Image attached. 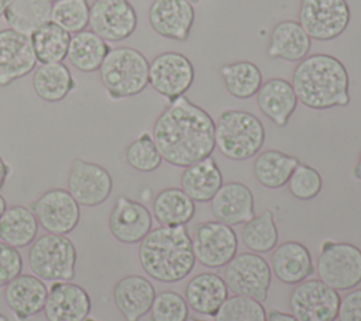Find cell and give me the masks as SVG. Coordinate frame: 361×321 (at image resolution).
<instances>
[{"label":"cell","instance_id":"obj_31","mask_svg":"<svg viewBox=\"0 0 361 321\" xmlns=\"http://www.w3.org/2000/svg\"><path fill=\"white\" fill-rule=\"evenodd\" d=\"M110 49V45L92 30H83L71 37L66 59L78 70L90 73L100 69Z\"/></svg>","mask_w":361,"mask_h":321},{"label":"cell","instance_id":"obj_25","mask_svg":"<svg viewBox=\"0 0 361 321\" xmlns=\"http://www.w3.org/2000/svg\"><path fill=\"white\" fill-rule=\"evenodd\" d=\"M183 297L189 308L197 314L214 317L228 297V289L223 276L214 272H202L188 282Z\"/></svg>","mask_w":361,"mask_h":321},{"label":"cell","instance_id":"obj_19","mask_svg":"<svg viewBox=\"0 0 361 321\" xmlns=\"http://www.w3.org/2000/svg\"><path fill=\"white\" fill-rule=\"evenodd\" d=\"M47 321H85L92 311L89 293L72 282H54L44 306Z\"/></svg>","mask_w":361,"mask_h":321},{"label":"cell","instance_id":"obj_37","mask_svg":"<svg viewBox=\"0 0 361 321\" xmlns=\"http://www.w3.org/2000/svg\"><path fill=\"white\" fill-rule=\"evenodd\" d=\"M89 14L87 0H58L52 3L51 21L69 34H76L89 25Z\"/></svg>","mask_w":361,"mask_h":321},{"label":"cell","instance_id":"obj_47","mask_svg":"<svg viewBox=\"0 0 361 321\" xmlns=\"http://www.w3.org/2000/svg\"><path fill=\"white\" fill-rule=\"evenodd\" d=\"M6 210H7V201H6V199L0 194V218H1V215L4 214Z\"/></svg>","mask_w":361,"mask_h":321},{"label":"cell","instance_id":"obj_21","mask_svg":"<svg viewBox=\"0 0 361 321\" xmlns=\"http://www.w3.org/2000/svg\"><path fill=\"white\" fill-rule=\"evenodd\" d=\"M210 211L216 221L230 227L245 224L255 215L252 191L240 182L223 183L210 200Z\"/></svg>","mask_w":361,"mask_h":321},{"label":"cell","instance_id":"obj_20","mask_svg":"<svg viewBox=\"0 0 361 321\" xmlns=\"http://www.w3.org/2000/svg\"><path fill=\"white\" fill-rule=\"evenodd\" d=\"M48 286L35 275L21 273L4 286V300L18 321H27L44 310Z\"/></svg>","mask_w":361,"mask_h":321},{"label":"cell","instance_id":"obj_8","mask_svg":"<svg viewBox=\"0 0 361 321\" xmlns=\"http://www.w3.org/2000/svg\"><path fill=\"white\" fill-rule=\"evenodd\" d=\"M223 279L233 294L264 303L268 298L272 272L269 263L259 253L243 252L237 253L224 266Z\"/></svg>","mask_w":361,"mask_h":321},{"label":"cell","instance_id":"obj_4","mask_svg":"<svg viewBox=\"0 0 361 321\" xmlns=\"http://www.w3.org/2000/svg\"><path fill=\"white\" fill-rule=\"evenodd\" d=\"M216 148L231 160H247L255 156L265 142L261 120L250 111L224 110L214 121Z\"/></svg>","mask_w":361,"mask_h":321},{"label":"cell","instance_id":"obj_16","mask_svg":"<svg viewBox=\"0 0 361 321\" xmlns=\"http://www.w3.org/2000/svg\"><path fill=\"white\" fill-rule=\"evenodd\" d=\"M37 56L28 35L11 28L0 30V86L25 77L37 68Z\"/></svg>","mask_w":361,"mask_h":321},{"label":"cell","instance_id":"obj_41","mask_svg":"<svg viewBox=\"0 0 361 321\" xmlns=\"http://www.w3.org/2000/svg\"><path fill=\"white\" fill-rule=\"evenodd\" d=\"M289 193L298 200L314 199L323 187L322 175L312 166L299 162L288 180Z\"/></svg>","mask_w":361,"mask_h":321},{"label":"cell","instance_id":"obj_23","mask_svg":"<svg viewBox=\"0 0 361 321\" xmlns=\"http://www.w3.org/2000/svg\"><path fill=\"white\" fill-rule=\"evenodd\" d=\"M271 272L285 284H298L314 273L309 249L298 241H286L272 249Z\"/></svg>","mask_w":361,"mask_h":321},{"label":"cell","instance_id":"obj_3","mask_svg":"<svg viewBox=\"0 0 361 321\" xmlns=\"http://www.w3.org/2000/svg\"><path fill=\"white\" fill-rule=\"evenodd\" d=\"M138 260L144 272L157 282L183 280L196 263L186 225L152 228L140 242Z\"/></svg>","mask_w":361,"mask_h":321},{"label":"cell","instance_id":"obj_10","mask_svg":"<svg viewBox=\"0 0 361 321\" xmlns=\"http://www.w3.org/2000/svg\"><path fill=\"white\" fill-rule=\"evenodd\" d=\"M298 18L312 39L331 41L347 30L351 11L347 0H300Z\"/></svg>","mask_w":361,"mask_h":321},{"label":"cell","instance_id":"obj_30","mask_svg":"<svg viewBox=\"0 0 361 321\" xmlns=\"http://www.w3.org/2000/svg\"><path fill=\"white\" fill-rule=\"evenodd\" d=\"M39 224L30 207H7L0 218V241L14 248L30 246L38 235Z\"/></svg>","mask_w":361,"mask_h":321},{"label":"cell","instance_id":"obj_26","mask_svg":"<svg viewBox=\"0 0 361 321\" xmlns=\"http://www.w3.org/2000/svg\"><path fill=\"white\" fill-rule=\"evenodd\" d=\"M310 48L312 38L300 24L293 20H283L274 25L269 34L267 55L272 59L300 62L309 55Z\"/></svg>","mask_w":361,"mask_h":321},{"label":"cell","instance_id":"obj_32","mask_svg":"<svg viewBox=\"0 0 361 321\" xmlns=\"http://www.w3.org/2000/svg\"><path fill=\"white\" fill-rule=\"evenodd\" d=\"M299 159L282 151L268 149L257 153L252 172L257 182L267 189H281L286 186Z\"/></svg>","mask_w":361,"mask_h":321},{"label":"cell","instance_id":"obj_18","mask_svg":"<svg viewBox=\"0 0 361 321\" xmlns=\"http://www.w3.org/2000/svg\"><path fill=\"white\" fill-rule=\"evenodd\" d=\"M109 229L118 242L138 244L152 229V214L142 203L120 196L110 211Z\"/></svg>","mask_w":361,"mask_h":321},{"label":"cell","instance_id":"obj_24","mask_svg":"<svg viewBox=\"0 0 361 321\" xmlns=\"http://www.w3.org/2000/svg\"><path fill=\"white\" fill-rule=\"evenodd\" d=\"M255 101L259 111L276 127H285L298 107V97L290 82L282 77L262 82Z\"/></svg>","mask_w":361,"mask_h":321},{"label":"cell","instance_id":"obj_45","mask_svg":"<svg viewBox=\"0 0 361 321\" xmlns=\"http://www.w3.org/2000/svg\"><path fill=\"white\" fill-rule=\"evenodd\" d=\"M11 173V166L0 156V189L4 186L6 179Z\"/></svg>","mask_w":361,"mask_h":321},{"label":"cell","instance_id":"obj_39","mask_svg":"<svg viewBox=\"0 0 361 321\" xmlns=\"http://www.w3.org/2000/svg\"><path fill=\"white\" fill-rule=\"evenodd\" d=\"M126 162L138 172H154L162 163V156L152 139V135L142 132L127 146L124 152Z\"/></svg>","mask_w":361,"mask_h":321},{"label":"cell","instance_id":"obj_15","mask_svg":"<svg viewBox=\"0 0 361 321\" xmlns=\"http://www.w3.org/2000/svg\"><path fill=\"white\" fill-rule=\"evenodd\" d=\"M113 179L109 170L94 162L75 158L68 175V191L85 207L103 204L111 194Z\"/></svg>","mask_w":361,"mask_h":321},{"label":"cell","instance_id":"obj_17","mask_svg":"<svg viewBox=\"0 0 361 321\" xmlns=\"http://www.w3.org/2000/svg\"><path fill=\"white\" fill-rule=\"evenodd\" d=\"M195 17V7L189 0H152L148 8V23L154 32L179 42L189 38Z\"/></svg>","mask_w":361,"mask_h":321},{"label":"cell","instance_id":"obj_43","mask_svg":"<svg viewBox=\"0 0 361 321\" xmlns=\"http://www.w3.org/2000/svg\"><path fill=\"white\" fill-rule=\"evenodd\" d=\"M337 320L361 321V289H353L340 300Z\"/></svg>","mask_w":361,"mask_h":321},{"label":"cell","instance_id":"obj_44","mask_svg":"<svg viewBox=\"0 0 361 321\" xmlns=\"http://www.w3.org/2000/svg\"><path fill=\"white\" fill-rule=\"evenodd\" d=\"M267 321H298L292 314L279 310H269L267 313Z\"/></svg>","mask_w":361,"mask_h":321},{"label":"cell","instance_id":"obj_42","mask_svg":"<svg viewBox=\"0 0 361 321\" xmlns=\"http://www.w3.org/2000/svg\"><path fill=\"white\" fill-rule=\"evenodd\" d=\"M23 265L24 263L20 251L0 241V289L21 275Z\"/></svg>","mask_w":361,"mask_h":321},{"label":"cell","instance_id":"obj_12","mask_svg":"<svg viewBox=\"0 0 361 321\" xmlns=\"http://www.w3.org/2000/svg\"><path fill=\"white\" fill-rule=\"evenodd\" d=\"M193 63L180 52L166 51L157 55L149 62L148 84L168 101L185 96L193 84Z\"/></svg>","mask_w":361,"mask_h":321},{"label":"cell","instance_id":"obj_46","mask_svg":"<svg viewBox=\"0 0 361 321\" xmlns=\"http://www.w3.org/2000/svg\"><path fill=\"white\" fill-rule=\"evenodd\" d=\"M353 175H354L355 179L361 180V152H360L358 159H357V163H355V166H354V169H353Z\"/></svg>","mask_w":361,"mask_h":321},{"label":"cell","instance_id":"obj_53","mask_svg":"<svg viewBox=\"0 0 361 321\" xmlns=\"http://www.w3.org/2000/svg\"><path fill=\"white\" fill-rule=\"evenodd\" d=\"M49 1H51V3H55V1H58V0H49Z\"/></svg>","mask_w":361,"mask_h":321},{"label":"cell","instance_id":"obj_49","mask_svg":"<svg viewBox=\"0 0 361 321\" xmlns=\"http://www.w3.org/2000/svg\"><path fill=\"white\" fill-rule=\"evenodd\" d=\"M0 321H8V318L1 311H0Z\"/></svg>","mask_w":361,"mask_h":321},{"label":"cell","instance_id":"obj_28","mask_svg":"<svg viewBox=\"0 0 361 321\" xmlns=\"http://www.w3.org/2000/svg\"><path fill=\"white\" fill-rule=\"evenodd\" d=\"M34 93L47 103H58L71 94L76 87L72 72L63 62L39 63L31 80Z\"/></svg>","mask_w":361,"mask_h":321},{"label":"cell","instance_id":"obj_5","mask_svg":"<svg viewBox=\"0 0 361 321\" xmlns=\"http://www.w3.org/2000/svg\"><path fill=\"white\" fill-rule=\"evenodd\" d=\"M100 80L111 100L133 97L148 86L149 62L131 46L111 48L100 69Z\"/></svg>","mask_w":361,"mask_h":321},{"label":"cell","instance_id":"obj_29","mask_svg":"<svg viewBox=\"0 0 361 321\" xmlns=\"http://www.w3.org/2000/svg\"><path fill=\"white\" fill-rule=\"evenodd\" d=\"M195 213L196 203L180 187H166L152 201V215L164 227L186 225Z\"/></svg>","mask_w":361,"mask_h":321},{"label":"cell","instance_id":"obj_51","mask_svg":"<svg viewBox=\"0 0 361 321\" xmlns=\"http://www.w3.org/2000/svg\"><path fill=\"white\" fill-rule=\"evenodd\" d=\"M85 321H97V320H94V318H86Z\"/></svg>","mask_w":361,"mask_h":321},{"label":"cell","instance_id":"obj_11","mask_svg":"<svg viewBox=\"0 0 361 321\" xmlns=\"http://www.w3.org/2000/svg\"><path fill=\"white\" fill-rule=\"evenodd\" d=\"M292 290L289 297L290 314L298 321H336L340 294L320 279H306Z\"/></svg>","mask_w":361,"mask_h":321},{"label":"cell","instance_id":"obj_36","mask_svg":"<svg viewBox=\"0 0 361 321\" xmlns=\"http://www.w3.org/2000/svg\"><path fill=\"white\" fill-rule=\"evenodd\" d=\"M241 238L251 252H271L276 246L279 238L274 213L271 210H265L248 220L243 227Z\"/></svg>","mask_w":361,"mask_h":321},{"label":"cell","instance_id":"obj_22","mask_svg":"<svg viewBox=\"0 0 361 321\" xmlns=\"http://www.w3.org/2000/svg\"><path fill=\"white\" fill-rule=\"evenodd\" d=\"M155 296L154 284L140 275L124 276L113 289V301L126 321H140L147 315Z\"/></svg>","mask_w":361,"mask_h":321},{"label":"cell","instance_id":"obj_35","mask_svg":"<svg viewBox=\"0 0 361 321\" xmlns=\"http://www.w3.org/2000/svg\"><path fill=\"white\" fill-rule=\"evenodd\" d=\"M220 77L228 94L238 100H247L257 94L262 84L259 68L250 61H237L220 68Z\"/></svg>","mask_w":361,"mask_h":321},{"label":"cell","instance_id":"obj_27","mask_svg":"<svg viewBox=\"0 0 361 321\" xmlns=\"http://www.w3.org/2000/svg\"><path fill=\"white\" fill-rule=\"evenodd\" d=\"M221 186L223 175L213 156L183 168L180 175V189L195 203L210 201Z\"/></svg>","mask_w":361,"mask_h":321},{"label":"cell","instance_id":"obj_6","mask_svg":"<svg viewBox=\"0 0 361 321\" xmlns=\"http://www.w3.org/2000/svg\"><path fill=\"white\" fill-rule=\"evenodd\" d=\"M28 266L42 280L71 282L76 273L78 252L66 235L44 234L30 245Z\"/></svg>","mask_w":361,"mask_h":321},{"label":"cell","instance_id":"obj_33","mask_svg":"<svg viewBox=\"0 0 361 321\" xmlns=\"http://www.w3.org/2000/svg\"><path fill=\"white\" fill-rule=\"evenodd\" d=\"M51 10L49 0H10L3 17L8 28L30 37L37 28L51 21Z\"/></svg>","mask_w":361,"mask_h":321},{"label":"cell","instance_id":"obj_52","mask_svg":"<svg viewBox=\"0 0 361 321\" xmlns=\"http://www.w3.org/2000/svg\"><path fill=\"white\" fill-rule=\"evenodd\" d=\"M189 1H190V3H197L199 0H189Z\"/></svg>","mask_w":361,"mask_h":321},{"label":"cell","instance_id":"obj_9","mask_svg":"<svg viewBox=\"0 0 361 321\" xmlns=\"http://www.w3.org/2000/svg\"><path fill=\"white\" fill-rule=\"evenodd\" d=\"M190 238L195 259L204 268H223L237 255V234L224 222L216 220L197 222L193 225Z\"/></svg>","mask_w":361,"mask_h":321},{"label":"cell","instance_id":"obj_50","mask_svg":"<svg viewBox=\"0 0 361 321\" xmlns=\"http://www.w3.org/2000/svg\"><path fill=\"white\" fill-rule=\"evenodd\" d=\"M186 321H206V320H199V318H188Z\"/></svg>","mask_w":361,"mask_h":321},{"label":"cell","instance_id":"obj_40","mask_svg":"<svg viewBox=\"0 0 361 321\" xmlns=\"http://www.w3.org/2000/svg\"><path fill=\"white\" fill-rule=\"evenodd\" d=\"M189 306L182 294L173 290H164L154 298L149 310L151 321H186Z\"/></svg>","mask_w":361,"mask_h":321},{"label":"cell","instance_id":"obj_1","mask_svg":"<svg viewBox=\"0 0 361 321\" xmlns=\"http://www.w3.org/2000/svg\"><path fill=\"white\" fill-rule=\"evenodd\" d=\"M152 139L165 162L186 168L212 156L214 120L200 106L180 96L161 111L152 127Z\"/></svg>","mask_w":361,"mask_h":321},{"label":"cell","instance_id":"obj_13","mask_svg":"<svg viewBox=\"0 0 361 321\" xmlns=\"http://www.w3.org/2000/svg\"><path fill=\"white\" fill-rule=\"evenodd\" d=\"M39 227L49 234L68 235L79 224L80 206L65 189H49L30 204Z\"/></svg>","mask_w":361,"mask_h":321},{"label":"cell","instance_id":"obj_38","mask_svg":"<svg viewBox=\"0 0 361 321\" xmlns=\"http://www.w3.org/2000/svg\"><path fill=\"white\" fill-rule=\"evenodd\" d=\"M214 321H267V311L261 301L233 294L224 300Z\"/></svg>","mask_w":361,"mask_h":321},{"label":"cell","instance_id":"obj_14","mask_svg":"<svg viewBox=\"0 0 361 321\" xmlns=\"http://www.w3.org/2000/svg\"><path fill=\"white\" fill-rule=\"evenodd\" d=\"M138 15L130 0H94L90 4L89 27L106 42H120L131 37Z\"/></svg>","mask_w":361,"mask_h":321},{"label":"cell","instance_id":"obj_2","mask_svg":"<svg viewBox=\"0 0 361 321\" xmlns=\"http://www.w3.org/2000/svg\"><path fill=\"white\" fill-rule=\"evenodd\" d=\"M290 84L298 101L312 110L350 104V77L344 63L329 54L303 58L293 69Z\"/></svg>","mask_w":361,"mask_h":321},{"label":"cell","instance_id":"obj_34","mask_svg":"<svg viewBox=\"0 0 361 321\" xmlns=\"http://www.w3.org/2000/svg\"><path fill=\"white\" fill-rule=\"evenodd\" d=\"M71 34L52 21L37 28L31 35V44L39 63H59L68 58Z\"/></svg>","mask_w":361,"mask_h":321},{"label":"cell","instance_id":"obj_7","mask_svg":"<svg viewBox=\"0 0 361 321\" xmlns=\"http://www.w3.org/2000/svg\"><path fill=\"white\" fill-rule=\"evenodd\" d=\"M319 279L337 291L353 290L361 283V249L350 242L324 241L316 260Z\"/></svg>","mask_w":361,"mask_h":321},{"label":"cell","instance_id":"obj_48","mask_svg":"<svg viewBox=\"0 0 361 321\" xmlns=\"http://www.w3.org/2000/svg\"><path fill=\"white\" fill-rule=\"evenodd\" d=\"M8 3H10V0H0V17L4 14V10L8 6Z\"/></svg>","mask_w":361,"mask_h":321}]
</instances>
